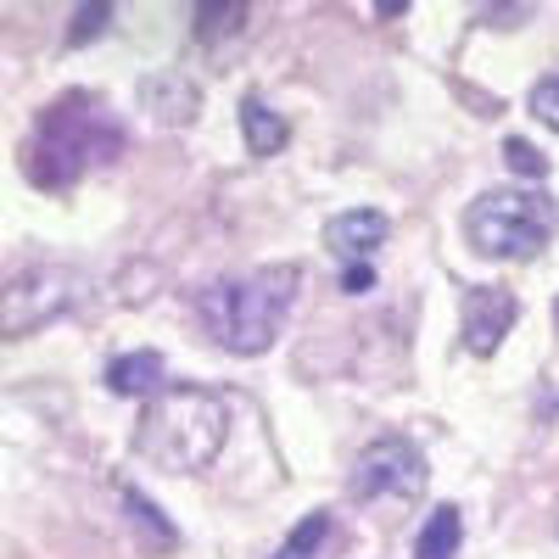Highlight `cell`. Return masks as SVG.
I'll use <instances>...</instances> for the list:
<instances>
[{"label":"cell","instance_id":"obj_12","mask_svg":"<svg viewBox=\"0 0 559 559\" xmlns=\"http://www.w3.org/2000/svg\"><path fill=\"white\" fill-rule=\"evenodd\" d=\"M252 0H197V39L202 45H224L247 28Z\"/></svg>","mask_w":559,"mask_h":559},{"label":"cell","instance_id":"obj_1","mask_svg":"<svg viewBox=\"0 0 559 559\" xmlns=\"http://www.w3.org/2000/svg\"><path fill=\"white\" fill-rule=\"evenodd\" d=\"M229 442V403L202 386H168L152 392L146 414L134 426V453L157 471H207Z\"/></svg>","mask_w":559,"mask_h":559},{"label":"cell","instance_id":"obj_10","mask_svg":"<svg viewBox=\"0 0 559 559\" xmlns=\"http://www.w3.org/2000/svg\"><path fill=\"white\" fill-rule=\"evenodd\" d=\"M163 381H168V364L152 347L146 353H123V358L107 364V386L118 397H152V392H163Z\"/></svg>","mask_w":559,"mask_h":559},{"label":"cell","instance_id":"obj_17","mask_svg":"<svg viewBox=\"0 0 559 559\" xmlns=\"http://www.w3.org/2000/svg\"><path fill=\"white\" fill-rule=\"evenodd\" d=\"M503 163L515 168L521 179H543L548 174V157L537 146H526V140H503Z\"/></svg>","mask_w":559,"mask_h":559},{"label":"cell","instance_id":"obj_16","mask_svg":"<svg viewBox=\"0 0 559 559\" xmlns=\"http://www.w3.org/2000/svg\"><path fill=\"white\" fill-rule=\"evenodd\" d=\"M471 7L487 28H521L537 12V0H471Z\"/></svg>","mask_w":559,"mask_h":559},{"label":"cell","instance_id":"obj_7","mask_svg":"<svg viewBox=\"0 0 559 559\" xmlns=\"http://www.w3.org/2000/svg\"><path fill=\"white\" fill-rule=\"evenodd\" d=\"M515 319H521V302L509 297V292H498V286H487V292H471V297H464L459 336H464V347H471L476 358H492L498 342L515 331Z\"/></svg>","mask_w":559,"mask_h":559},{"label":"cell","instance_id":"obj_19","mask_svg":"<svg viewBox=\"0 0 559 559\" xmlns=\"http://www.w3.org/2000/svg\"><path fill=\"white\" fill-rule=\"evenodd\" d=\"M129 515H134L140 526H146V532H152L157 543H174V526H168V521L157 515V509H152V498H140V492H129Z\"/></svg>","mask_w":559,"mask_h":559},{"label":"cell","instance_id":"obj_9","mask_svg":"<svg viewBox=\"0 0 559 559\" xmlns=\"http://www.w3.org/2000/svg\"><path fill=\"white\" fill-rule=\"evenodd\" d=\"M386 213L376 207H353V213H336L331 224H324V247L342 252V258H369L381 241H386Z\"/></svg>","mask_w":559,"mask_h":559},{"label":"cell","instance_id":"obj_11","mask_svg":"<svg viewBox=\"0 0 559 559\" xmlns=\"http://www.w3.org/2000/svg\"><path fill=\"white\" fill-rule=\"evenodd\" d=\"M241 134H247V152H252V157H274V152L292 140V123L280 118L263 96H247V102H241Z\"/></svg>","mask_w":559,"mask_h":559},{"label":"cell","instance_id":"obj_21","mask_svg":"<svg viewBox=\"0 0 559 559\" xmlns=\"http://www.w3.org/2000/svg\"><path fill=\"white\" fill-rule=\"evenodd\" d=\"M408 7H414V0H376V17H386V23H392V17H403Z\"/></svg>","mask_w":559,"mask_h":559},{"label":"cell","instance_id":"obj_15","mask_svg":"<svg viewBox=\"0 0 559 559\" xmlns=\"http://www.w3.org/2000/svg\"><path fill=\"white\" fill-rule=\"evenodd\" d=\"M112 23V0H84V7L73 12L68 23V45H90V39H102Z\"/></svg>","mask_w":559,"mask_h":559},{"label":"cell","instance_id":"obj_13","mask_svg":"<svg viewBox=\"0 0 559 559\" xmlns=\"http://www.w3.org/2000/svg\"><path fill=\"white\" fill-rule=\"evenodd\" d=\"M459 543H464V515L459 509H437L426 521V532H419V543H414V559H453Z\"/></svg>","mask_w":559,"mask_h":559},{"label":"cell","instance_id":"obj_5","mask_svg":"<svg viewBox=\"0 0 559 559\" xmlns=\"http://www.w3.org/2000/svg\"><path fill=\"white\" fill-rule=\"evenodd\" d=\"M79 297H84V274L68 263H34V269L12 274L0 286V342H17V336H34L45 324H57Z\"/></svg>","mask_w":559,"mask_h":559},{"label":"cell","instance_id":"obj_18","mask_svg":"<svg viewBox=\"0 0 559 559\" xmlns=\"http://www.w3.org/2000/svg\"><path fill=\"white\" fill-rule=\"evenodd\" d=\"M532 112L548 123V129H559V73L554 79H537L532 84Z\"/></svg>","mask_w":559,"mask_h":559},{"label":"cell","instance_id":"obj_3","mask_svg":"<svg viewBox=\"0 0 559 559\" xmlns=\"http://www.w3.org/2000/svg\"><path fill=\"white\" fill-rule=\"evenodd\" d=\"M297 297V269H263L247 280H218L197 297V319L207 342H218L224 353H269L274 336L286 331V313Z\"/></svg>","mask_w":559,"mask_h":559},{"label":"cell","instance_id":"obj_2","mask_svg":"<svg viewBox=\"0 0 559 559\" xmlns=\"http://www.w3.org/2000/svg\"><path fill=\"white\" fill-rule=\"evenodd\" d=\"M123 152V123L96 96H62L57 107L39 112L34 146L23 152V168L45 191H68L73 179L102 168Z\"/></svg>","mask_w":559,"mask_h":559},{"label":"cell","instance_id":"obj_14","mask_svg":"<svg viewBox=\"0 0 559 559\" xmlns=\"http://www.w3.org/2000/svg\"><path fill=\"white\" fill-rule=\"evenodd\" d=\"M324 537H331V515H324V509H313V515H302L297 532L274 548V559H313V554L324 548Z\"/></svg>","mask_w":559,"mask_h":559},{"label":"cell","instance_id":"obj_22","mask_svg":"<svg viewBox=\"0 0 559 559\" xmlns=\"http://www.w3.org/2000/svg\"><path fill=\"white\" fill-rule=\"evenodd\" d=\"M554 313H559V308H554Z\"/></svg>","mask_w":559,"mask_h":559},{"label":"cell","instance_id":"obj_20","mask_svg":"<svg viewBox=\"0 0 559 559\" xmlns=\"http://www.w3.org/2000/svg\"><path fill=\"white\" fill-rule=\"evenodd\" d=\"M369 286H376V269H369V263H353V269L342 274V292H347V297H358V292H369Z\"/></svg>","mask_w":559,"mask_h":559},{"label":"cell","instance_id":"obj_8","mask_svg":"<svg viewBox=\"0 0 559 559\" xmlns=\"http://www.w3.org/2000/svg\"><path fill=\"white\" fill-rule=\"evenodd\" d=\"M140 107L152 112V123L179 129V123H191V118H197L202 90H197V79H185L179 68H168V73H146V79H140Z\"/></svg>","mask_w":559,"mask_h":559},{"label":"cell","instance_id":"obj_6","mask_svg":"<svg viewBox=\"0 0 559 559\" xmlns=\"http://www.w3.org/2000/svg\"><path fill=\"white\" fill-rule=\"evenodd\" d=\"M426 476H431L426 453H419L408 437H381L353 459L347 492L358 503H414L419 492H426Z\"/></svg>","mask_w":559,"mask_h":559},{"label":"cell","instance_id":"obj_4","mask_svg":"<svg viewBox=\"0 0 559 559\" xmlns=\"http://www.w3.org/2000/svg\"><path fill=\"white\" fill-rule=\"evenodd\" d=\"M554 224H559V213L537 191H487L464 213V236H471V247L481 258L526 263L554 241Z\"/></svg>","mask_w":559,"mask_h":559}]
</instances>
